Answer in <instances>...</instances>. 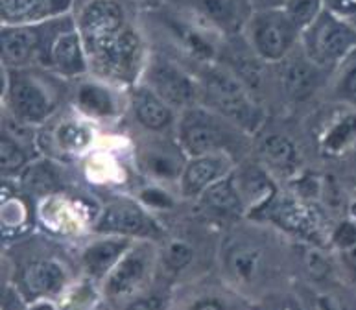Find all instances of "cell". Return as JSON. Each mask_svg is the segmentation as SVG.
Returning <instances> with one entry per match:
<instances>
[{"mask_svg":"<svg viewBox=\"0 0 356 310\" xmlns=\"http://www.w3.org/2000/svg\"><path fill=\"white\" fill-rule=\"evenodd\" d=\"M301 41L314 65L332 67L356 52V28L347 17L323 8L301 30Z\"/></svg>","mask_w":356,"mask_h":310,"instance_id":"obj_1","label":"cell"},{"mask_svg":"<svg viewBox=\"0 0 356 310\" xmlns=\"http://www.w3.org/2000/svg\"><path fill=\"white\" fill-rule=\"evenodd\" d=\"M244 28L255 54L266 61H281L286 58L296 41L301 38V26L281 6H264L261 10L251 11Z\"/></svg>","mask_w":356,"mask_h":310,"instance_id":"obj_2","label":"cell"},{"mask_svg":"<svg viewBox=\"0 0 356 310\" xmlns=\"http://www.w3.org/2000/svg\"><path fill=\"white\" fill-rule=\"evenodd\" d=\"M209 106H213L220 117L238 124L240 128L253 129L261 122V111L248 97L244 85L225 70H209L203 83Z\"/></svg>","mask_w":356,"mask_h":310,"instance_id":"obj_3","label":"cell"},{"mask_svg":"<svg viewBox=\"0 0 356 310\" xmlns=\"http://www.w3.org/2000/svg\"><path fill=\"white\" fill-rule=\"evenodd\" d=\"M87 56L104 74L118 80H134L143 59V39L128 22L122 30L90 49Z\"/></svg>","mask_w":356,"mask_h":310,"instance_id":"obj_4","label":"cell"},{"mask_svg":"<svg viewBox=\"0 0 356 310\" xmlns=\"http://www.w3.org/2000/svg\"><path fill=\"white\" fill-rule=\"evenodd\" d=\"M220 118L203 109H196L192 106L186 107L179 128V140L183 150L191 157L222 154L229 135Z\"/></svg>","mask_w":356,"mask_h":310,"instance_id":"obj_5","label":"cell"},{"mask_svg":"<svg viewBox=\"0 0 356 310\" xmlns=\"http://www.w3.org/2000/svg\"><path fill=\"white\" fill-rule=\"evenodd\" d=\"M154 255L146 244L129 247L124 257L117 262V266L107 273L106 294L111 300H126L135 297L143 288L152 272Z\"/></svg>","mask_w":356,"mask_h":310,"instance_id":"obj_6","label":"cell"},{"mask_svg":"<svg viewBox=\"0 0 356 310\" xmlns=\"http://www.w3.org/2000/svg\"><path fill=\"white\" fill-rule=\"evenodd\" d=\"M96 231L118 236H154L159 233L154 220L129 199H115L107 204L96 224Z\"/></svg>","mask_w":356,"mask_h":310,"instance_id":"obj_7","label":"cell"},{"mask_svg":"<svg viewBox=\"0 0 356 310\" xmlns=\"http://www.w3.org/2000/svg\"><path fill=\"white\" fill-rule=\"evenodd\" d=\"M8 98L15 117L22 122H43L52 113V100L43 85L24 72H11Z\"/></svg>","mask_w":356,"mask_h":310,"instance_id":"obj_8","label":"cell"},{"mask_svg":"<svg viewBox=\"0 0 356 310\" xmlns=\"http://www.w3.org/2000/svg\"><path fill=\"white\" fill-rule=\"evenodd\" d=\"M47 22V21H44ZM44 22L33 24H4L0 33L2 58L11 67H21L35 58V54H47L48 38H44Z\"/></svg>","mask_w":356,"mask_h":310,"instance_id":"obj_9","label":"cell"},{"mask_svg":"<svg viewBox=\"0 0 356 310\" xmlns=\"http://www.w3.org/2000/svg\"><path fill=\"white\" fill-rule=\"evenodd\" d=\"M146 80H148L149 89H154L172 107L186 109L196 100V87L192 80L177 65L170 63V61L157 59L149 67Z\"/></svg>","mask_w":356,"mask_h":310,"instance_id":"obj_10","label":"cell"},{"mask_svg":"<svg viewBox=\"0 0 356 310\" xmlns=\"http://www.w3.org/2000/svg\"><path fill=\"white\" fill-rule=\"evenodd\" d=\"M47 59L63 76L81 74L87 69V50L80 30L72 21L67 28L54 32L48 39Z\"/></svg>","mask_w":356,"mask_h":310,"instance_id":"obj_11","label":"cell"},{"mask_svg":"<svg viewBox=\"0 0 356 310\" xmlns=\"http://www.w3.org/2000/svg\"><path fill=\"white\" fill-rule=\"evenodd\" d=\"M179 2L200 21L223 30H233L240 24L244 26L251 13L248 0H179Z\"/></svg>","mask_w":356,"mask_h":310,"instance_id":"obj_12","label":"cell"},{"mask_svg":"<svg viewBox=\"0 0 356 310\" xmlns=\"http://www.w3.org/2000/svg\"><path fill=\"white\" fill-rule=\"evenodd\" d=\"M72 8V0H0L4 24H33L63 17Z\"/></svg>","mask_w":356,"mask_h":310,"instance_id":"obj_13","label":"cell"},{"mask_svg":"<svg viewBox=\"0 0 356 310\" xmlns=\"http://www.w3.org/2000/svg\"><path fill=\"white\" fill-rule=\"evenodd\" d=\"M225 174V157L223 154L196 155L185 163L181 174V193L188 198H196L213 183L222 179Z\"/></svg>","mask_w":356,"mask_h":310,"instance_id":"obj_14","label":"cell"},{"mask_svg":"<svg viewBox=\"0 0 356 310\" xmlns=\"http://www.w3.org/2000/svg\"><path fill=\"white\" fill-rule=\"evenodd\" d=\"M131 107L135 118L152 131H161L172 124V106L148 85L137 87L131 91Z\"/></svg>","mask_w":356,"mask_h":310,"instance_id":"obj_15","label":"cell"},{"mask_svg":"<svg viewBox=\"0 0 356 310\" xmlns=\"http://www.w3.org/2000/svg\"><path fill=\"white\" fill-rule=\"evenodd\" d=\"M129 250V240L124 236L106 238L90 244L83 253V264L92 277H107V273L117 266V262Z\"/></svg>","mask_w":356,"mask_h":310,"instance_id":"obj_16","label":"cell"},{"mask_svg":"<svg viewBox=\"0 0 356 310\" xmlns=\"http://www.w3.org/2000/svg\"><path fill=\"white\" fill-rule=\"evenodd\" d=\"M22 283L33 295H50L63 288L65 273L59 264L50 261H35L22 272Z\"/></svg>","mask_w":356,"mask_h":310,"instance_id":"obj_17","label":"cell"},{"mask_svg":"<svg viewBox=\"0 0 356 310\" xmlns=\"http://www.w3.org/2000/svg\"><path fill=\"white\" fill-rule=\"evenodd\" d=\"M240 177L242 179L236 183V187H238L244 205L248 204V207H251L253 211H262V209L270 207L273 196H275V187L270 177L257 168L245 170Z\"/></svg>","mask_w":356,"mask_h":310,"instance_id":"obj_18","label":"cell"},{"mask_svg":"<svg viewBox=\"0 0 356 310\" xmlns=\"http://www.w3.org/2000/svg\"><path fill=\"white\" fill-rule=\"evenodd\" d=\"M202 202L214 213L227 214V216L240 214L244 211V202L233 177H222L211 187L205 188L202 193Z\"/></svg>","mask_w":356,"mask_h":310,"instance_id":"obj_19","label":"cell"},{"mask_svg":"<svg viewBox=\"0 0 356 310\" xmlns=\"http://www.w3.org/2000/svg\"><path fill=\"white\" fill-rule=\"evenodd\" d=\"M261 250L248 242H236L225 252V266L240 283H251L261 268Z\"/></svg>","mask_w":356,"mask_h":310,"instance_id":"obj_20","label":"cell"},{"mask_svg":"<svg viewBox=\"0 0 356 310\" xmlns=\"http://www.w3.org/2000/svg\"><path fill=\"white\" fill-rule=\"evenodd\" d=\"M140 165L144 172H148L155 179H179L185 168V163L174 148L161 145L144 152Z\"/></svg>","mask_w":356,"mask_h":310,"instance_id":"obj_21","label":"cell"},{"mask_svg":"<svg viewBox=\"0 0 356 310\" xmlns=\"http://www.w3.org/2000/svg\"><path fill=\"white\" fill-rule=\"evenodd\" d=\"M314 61L309 58L299 61H288L281 70V83L282 89L293 98H305L314 91V87L318 83V72L312 67Z\"/></svg>","mask_w":356,"mask_h":310,"instance_id":"obj_22","label":"cell"},{"mask_svg":"<svg viewBox=\"0 0 356 310\" xmlns=\"http://www.w3.org/2000/svg\"><path fill=\"white\" fill-rule=\"evenodd\" d=\"M273 218L286 229L303 236H314L319 233V224L316 214L307 205L296 204V202H284L275 205V211L271 214Z\"/></svg>","mask_w":356,"mask_h":310,"instance_id":"obj_23","label":"cell"},{"mask_svg":"<svg viewBox=\"0 0 356 310\" xmlns=\"http://www.w3.org/2000/svg\"><path fill=\"white\" fill-rule=\"evenodd\" d=\"M78 106L90 117L106 118L115 115V98L106 87L83 83L78 91Z\"/></svg>","mask_w":356,"mask_h":310,"instance_id":"obj_24","label":"cell"},{"mask_svg":"<svg viewBox=\"0 0 356 310\" xmlns=\"http://www.w3.org/2000/svg\"><path fill=\"white\" fill-rule=\"evenodd\" d=\"M356 140V113L341 115L323 137V152L327 155H338L346 152Z\"/></svg>","mask_w":356,"mask_h":310,"instance_id":"obj_25","label":"cell"},{"mask_svg":"<svg viewBox=\"0 0 356 310\" xmlns=\"http://www.w3.org/2000/svg\"><path fill=\"white\" fill-rule=\"evenodd\" d=\"M261 154L268 165L277 170H290L296 165V146L284 135H270L261 146Z\"/></svg>","mask_w":356,"mask_h":310,"instance_id":"obj_26","label":"cell"},{"mask_svg":"<svg viewBox=\"0 0 356 310\" xmlns=\"http://www.w3.org/2000/svg\"><path fill=\"white\" fill-rule=\"evenodd\" d=\"M0 159H2V170L4 172H17L24 163L26 155L21 150V146L10 137H2V148H0Z\"/></svg>","mask_w":356,"mask_h":310,"instance_id":"obj_27","label":"cell"},{"mask_svg":"<svg viewBox=\"0 0 356 310\" xmlns=\"http://www.w3.org/2000/svg\"><path fill=\"white\" fill-rule=\"evenodd\" d=\"M192 261V250L183 242H172L165 252V264L172 272L185 270Z\"/></svg>","mask_w":356,"mask_h":310,"instance_id":"obj_28","label":"cell"},{"mask_svg":"<svg viewBox=\"0 0 356 310\" xmlns=\"http://www.w3.org/2000/svg\"><path fill=\"white\" fill-rule=\"evenodd\" d=\"M336 97L341 102L356 106V61L347 67V70L341 74L338 85H336Z\"/></svg>","mask_w":356,"mask_h":310,"instance_id":"obj_29","label":"cell"},{"mask_svg":"<svg viewBox=\"0 0 356 310\" xmlns=\"http://www.w3.org/2000/svg\"><path fill=\"white\" fill-rule=\"evenodd\" d=\"M26 185L38 193H50L54 187V176L44 166H33L26 174Z\"/></svg>","mask_w":356,"mask_h":310,"instance_id":"obj_30","label":"cell"},{"mask_svg":"<svg viewBox=\"0 0 356 310\" xmlns=\"http://www.w3.org/2000/svg\"><path fill=\"white\" fill-rule=\"evenodd\" d=\"M87 142H89V135L80 126L70 124V126H65L63 131H61V145L67 150H81Z\"/></svg>","mask_w":356,"mask_h":310,"instance_id":"obj_31","label":"cell"},{"mask_svg":"<svg viewBox=\"0 0 356 310\" xmlns=\"http://www.w3.org/2000/svg\"><path fill=\"white\" fill-rule=\"evenodd\" d=\"M332 242L334 246L343 252L347 247H351L356 244V224L353 222H341L338 227H336L334 235H332Z\"/></svg>","mask_w":356,"mask_h":310,"instance_id":"obj_32","label":"cell"},{"mask_svg":"<svg viewBox=\"0 0 356 310\" xmlns=\"http://www.w3.org/2000/svg\"><path fill=\"white\" fill-rule=\"evenodd\" d=\"M325 8H329L347 19L356 15V0H325Z\"/></svg>","mask_w":356,"mask_h":310,"instance_id":"obj_33","label":"cell"},{"mask_svg":"<svg viewBox=\"0 0 356 310\" xmlns=\"http://www.w3.org/2000/svg\"><path fill=\"white\" fill-rule=\"evenodd\" d=\"M143 199L148 205H154V207H159V209L170 207V198H166L165 194L161 193V190H144Z\"/></svg>","mask_w":356,"mask_h":310,"instance_id":"obj_34","label":"cell"},{"mask_svg":"<svg viewBox=\"0 0 356 310\" xmlns=\"http://www.w3.org/2000/svg\"><path fill=\"white\" fill-rule=\"evenodd\" d=\"M341 255H343V261H346L349 266L355 268L356 270V244L351 247H347V250H343V252H341Z\"/></svg>","mask_w":356,"mask_h":310,"instance_id":"obj_35","label":"cell"},{"mask_svg":"<svg viewBox=\"0 0 356 310\" xmlns=\"http://www.w3.org/2000/svg\"><path fill=\"white\" fill-rule=\"evenodd\" d=\"M194 307H196V309H222L223 305L216 300H203V301H196Z\"/></svg>","mask_w":356,"mask_h":310,"instance_id":"obj_36","label":"cell"},{"mask_svg":"<svg viewBox=\"0 0 356 310\" xmlns=\"http://www.w3.org/2000/svg\"><path fill=\"white\" fill-rule=\"evenodd\" d=\"M131 307H135V309H144V307H161L159 301H155V300H149V301H137V303H134Z\"/></svg>","mask_w":356,"mask_h":310,"instance_id":"obj_37","label":"cell"}]
</instances>
